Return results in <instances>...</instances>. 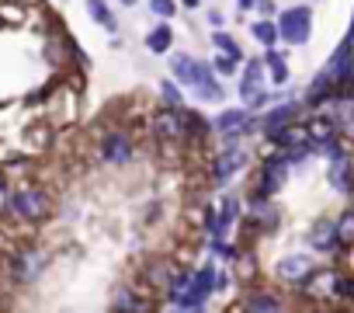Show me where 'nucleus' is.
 Instances as JSON below:
<instances>
[{"label": "nucleus", "mask_w": 354, "mask_h": 313, "mask_svg": "<svg viewBox=\"0 0 354 313\" xmlns=\"http://www.w3.org/2000/svg\"><path fill=\"white\" fill-rule=\"evenodd\" d=\"M306 136H309L313 146H319V143H326V139H333V136H340V132H337V122H333L330 115H316V118L306 122Z\"/></svg>", "instance_id": "obj_16"}, {"label": "nucleus", "mask_w": 354, "mask_h": 313, "mask_svg": "<svg viewBox=\"0 0 354 313\" xmlns=\"http://www.w3.org/2000/svg\"><path fill=\"white\" fill-rule=\"evenodd\" d=\"M236 63H240V60H233V56H226V53H219V60H216L212 66H216V73H219V77L226 80V77H233V70H236Z\"/></svg>", "instance_id": "obj_31"}, {"label": "nucleus", "mask_w": 354, "mask_h": 313, "mask_svg": "<svg viewBox=\"0 0 354 313\" xmlns=\"http://www.w3.org/2000/svg\"><path fill=\"white\" fill-rule=\"evenodd\" d=\"M337 296L354 303V278H340V275H337Z\"/></svg>", "instance_id": "obj_32"}, {"label": "nucleus", "mask_w": 354, "mask_h": 313, "mask_svg": "<svg viewBox=\"0 0 354 313\" xmlns=\"http://www.w3.org/2000/svg\"><path fill=\"white\" fill-rule=\"evenodd\" d=\"M149 11L156 18H174L177 15V4H174V0H149Z\"/></svg>", "instance_id": "obj_30"}, {"label": "nucleus", "mask_w": 354, "mask_h": 313, "mask_svg": "<svg viewBox=\"0 0 354 313\" xmlns=\"http://www.w3.org/2000/svg\"><path fill=\"white\" fill-rule=\"evenodd\" d=\"M264 77H268L264 73V60H250L243 77H240V98L247 101V111H261L271 101V94L264 87Z\"/></svg>", "instance_id": "obj_3"}, {"label": "nucleus", "mask_w": 354, "mask_h": 313, "mask_svg": "<svg viewBox=\"0 0 354 313\" xmlns=\"http://www.w3.org/2000/svg\"><path fill=\"white\" fill-rule=\"evenodd\" d=\"M243 306L247 310H261V313H274V310H281V299L271 296V292H250L243 299Z\"/></svg>", "instance_id": "obj_23"}, {"label": "nucleus", "mask_w": 354, "mask_h": 313, "mask_svg": "<svg viewBox=\"0 0 354 313\" xmlns=\"http://www.w3.org/2000/svg\"><path fill=\"white\" fill-rule=\"evenodd\" d=\"M333 226H337L340 247H351V244H354V209H344L340 220H333Z\"/></svg>", "instance_id": "obj_25"}, {"label": "nucleus", "mask_w": 354, "mask_h": 313, "mask_svg": "<svg viewBox=\"0 0 354 313\" xmlns=\"http://www.w3.org/2000/svg\"><path fill=\"white\" fill-rule=\"evenodd\" d=\"M174 275H177V268H174L170 261H149V265L142 268V278H146L153 289H167V285L174 282Z\"/></svg>", "instance_id": "obj_17"}, {"label": "nucleus", "mask_w": 354, "mask_h": 313, "mask_svg": "<svg viewBox=\"0 0 354 313\" xmlns=\"http://www.w3.org/2000/svg\"><path fill=\"white\" fill-rule=\"evenodd\" d=\"M198 4H202V0H185V8H192V11H195Z\"/></svg>", "instance_id": "obj_38"}, {"label": "nucleus", "mask_w": 354, "mask_h": 313, "mask_svg": "<svg viewBox=\"0 0 354 313\" xmlns=\"http://www.w3.org/2000/svg\"><path fill=\"white\" fill-rule=\"evenodd\" d=\"M347 39H351V42H354V21H351V32H347Z\"/></svg>", "instance_id": "obj_40"}, {"label": "nucleus", "mask_w": 354, "mask_h": 313, "mask_svg": "<svg viewBox=\"0 0 354 313\" xmlns=\"http://www.w3.org/2000/svg\"><path fill=\"white\" fill-rule=\"evenodd\" d=\"M236 4H240V11H250V8L257 4V0H236Z\"/></svg>", "instance_id": "obj_36"}, {"label": "nucleus", "mask_w": 354, "mask_h": 313, "mask_svg": "<svg viewBox=\"0 0 354 313\" xmlns=\"http://www.w3.org/2000/svg\"><path fill=\"white\" fill-rule=\"evenodd\" d=\"M170 46H174V32H170V25H167V21H163V25H156V28L146 35V49H149V53H156V56H163Z\"/></svg>", "instance_id": "obj_20"}, {"label": "nucleus", "mask_w": 354, "mask_h": 313, "mask_svg": "<svg viewBox=\"0 0 354 313\" xmlns=\"http://www.w3.org/2000/svg\"><path fill=\"white\" fill-rule=\"evenodd\" d=\"M313 271H316V265H313L306 254H285V258H278V265H274V275H278L281 282H288V285H302Z\"/></svg>", "instance_id": "obj_9"}, {"label": "nucleus", "mask_w": 354, "mask_h": 313, "mask_svg": "<svg viewBox=\"0 0 354 313\" xmlns=\"http://www.w3.org/2000/svg\"><path fill=\"white\" fill-rule=\"evenodd\" d=\"M274 146H281V150H288V146H299V143H309V136H306V125H299V122H288V125H278V129H271V132H264Z\"/></svg>", "instance_id": "obj_15"}, {"label": "nucleus", "mask_w": 354, "mask_h": 313, "mask_svg": "<svg viewBox=\"0 0 354 313\" xmlns=\"http://www.w3.org/2000/svg\"><path fill=\"white\" fill-rule=\"evenodd\" d=\"M226 285H230V275L226 271H216V292H223Z\"/></svg>", "instance_id": "obj_33"}, {"label": "nucleus", "mask_w": 354, "mask_h": 313, "mask_svg": "<svg viewBox=\"0 0 354 313\" xmlns=\"http://www.w3.org/2000/svg\"><path fill=\"white\" fill-rule=\"evenodd\" d=\"M195 56H188V53H177L174 60H170V73H174V80L181 84V87H192V77H195Z\"/></svg>", "instance_id": "obj_19"}, {"label": "nucleus", "mask_w": 354, "mask_h": 313, "mask_svg": "<svg viewBox=\"0 0 354 313\" xmlns=\"http://www.w3.org/2000/svg\"><path fill=\"white\" fill-rule=\"evenodd\" d=\"M160 94H163V105L167 108H181V84H177V80H163L160 84Z\"/></svg>", "instance_id": "obj_29"}, {"label": "nucleus", "mask_w": 354, "mask_h": 313, "mask_svg": "<svg viewBox=\"0 0 354 313\" xmlns=\"http://www.w3.org/2000/svg\"><path fill=\"white\" fill-rule=\"evenodd\" d=\"M326 105H330V111H326V115L337 122V132H340V136H347V139H354V94L344 87V91H337Z\"/></svg>", "instance_id": "obj_7"}, {"label": "nucleus", "mask_w": 354, "mask_h": 313, "mask_svg": "<svg viewBox=\"0 0 354 313\" xmlns=\"http://www.w3.org/2000/svg\"><path fill=\"white\" fill-rule=\"evenodd\" d=\"M313 35V11L309 8H288L278 15V39L288 46H306Z\"/></svg>", "instance_id": "obj_2"}, {"label": "nucleus", "mask_w": 354, "mask_h": 313, "mask_svg": "<svg viewBox=\"0 0 354 313\" xmlns=\"http://www.w3.org/2000/svg\"><path fill=\"white\" fill-rule=\"evenodd\" d=\"M118 4H125V8H132V4H139V0H118Z\"/></svg>", "instance_id": "obj_39"}, {"label": "nucleus", "mask_w": 354, "mask_h": 313, "mask_svg": "<svg viewBox=\"0 0 354 313\" xmlns=\"http://www.w3.org/2000/svg\"><path fill=\"white\" fill-rule=\"evenodd\" d=\"M264 66L271 70L268 77H271L274 84H288V63H285L274 49H268V53H264Z\"/></svg>", "instance_id": "obj_24"}, {"label": "nucleus", "mask_w": 354, "mask_h": 313, "mask_svg": "<svg viewBox=\"0 0 354 313\" xmlns=\"http://www.w3.org/2000/svg\"><path fill=\"white\" fill-rule=\"evenodd\" d=\"M278 223H281V209L264 195H250V202H247V233L250 230L254 233H271Z\"/></svg>", "instance_id": "obj_4"}, {"label": "nucleus", "mask_w": 354, "mask_h": 313, "mask_svg": "<svg viewBox=\"0 0 354 313\" xmlns=\"http://www.w3.org/2000/svg\"><path fill=\"white\" fill-rule=\"evenodd\" d=\"M4 202H8V188H4V181H0V209H4Z\"/></svg>", "instance_id": "obj_37"}, {"label": "nucleus", "mask_w": 354, "mask_h": 313, "mask_svg": "<svg viewBox=\"0 0 354 313\" xmlns=\"http://www.w3.org/2000/svg\"><path fill=\"white\" fill-rule=\"evenodd\" d=\"M247 156H250V153H247L240 143H236V146H226L216 161H212V181H216V185H226V181L247 164Z\"/></svg>", "instance_id": "obj_8"}, {"label": "nucleus", "mask_w": 354, "mask_h": 313, "mask_svg": "<svg viewBox=\"0 0 354 313\" xmlns=\"http://www.w3.org/2000/svg\"><path fill=\"white\" fill-rule=\"evenodd\" d=\"M101 156H104L108 164H115V168H125L132 156H136V146H132V139L125 132H108L101 139Z\"/></svg>", "instance_id": "obj_10"}, {"label": "nucleus", "mask_w": 354, "mask_h": 313, "mask_svg": "<svg viewBox=\"0 0 354 313\" xmlns=\"http://www.w3.org/2000/svg\"><path fill=\"white\" fill-rule=\"evenodd\" d=\"M153 132H156L160 139H181V136H185V111H181V108H167L163 115H156Z\"/></svg>", "instance_id": "obj_13"}, {"label": "nucleus", "mask_w": 354, "mask_h": 313, "mask_svg": "<svg viewBox=\"0 0 354 313\" xmlns=\"http://www.w3.org/2000/svg\"><path fill=\"white\" fill-rule=\"evenodd\" d=\"M216 129H219L223 136H243V132H254V129H257V122L250 118V111H247V108H226V111H219Z\"/></svg>", "instance_id": "obj_11"}, {"label": "nucleus", "mask_w": 354, "mask_h": 313, "mask_svg": "<svg viewBox=\"0 0 354 313\" xmlns=\"http://www.w3.org/2000/svg\"><path fill=\"white\" fill-rule=\"evenodd\" d=\"M209 21H212V28H219V25L226 21V15H223V11H212V15H209Z\"/></svg>", "instance_id": "obj_34"}, {"label": "nucleus", "mask_w": 354, "mask_h": 313, "mask_svg": "<svg viewBox=\"0 0 354 313\" xmlns=\"http://www.w3.org/2000/svg\"><path fill=\"white\" fill-rule=\"evenodd\" d=\"M288 168H292V164H288L285 150H278V153L264 156L261 175H257V188H254V195H264V199L278 195V192H281V185L288 181Z\"/></svg>", "instance_id": "obj_1"}, {"label": "nucleus", "mask_w": 354, "mask_h": 313, "mask_svg": "<svg viewBox=\"0 0 354 313\" xmlns=\"http://www.w3.org/2000/svg\"><path fill=\"white\" fill-rule=\"evenodd\" d=\"M212 129H209V118L205 115H198V111H188L185 115V136H192V139H205Z\"/></svg>", "instance_id": "obj_27"}, {"label": "nucleus", "mask_w": 354, "mask_h": 313, "mask_svg": "<svg viewBox=\"0 0 354 313\" xmlns=\"http://www.w3.org/2000/svg\"><path fill=\"white\" fill-rule=\"evenodd\" d=\"M87 11H91V18H94L101 28H108L111 35L118 32V18L108 11V4H104V0H87Z\"/></svg>", "instance_id": "obj_22"}, {"label": "nucleus", "mask_w": 354, "mask_h": 313, "mask_svg": "<svg viewBox=\"0 0 354 313\" xmlns=\"http://www.w3.org/2000/svg\"><path fill=\"white\" fill-rule=\"evenodd\" d=\"M42 271H46V254L35 251V247H25V251H18V254L11 258V278H15L18 285L39 282Z\"/></svg>", "instance_id": "obj_6"}, {"label": "nucleus", "mask_w": 354, "mask_h": 313, "mask_svg": "<svg viewBox=\"0 0 354 313\" xmlns=\"http://www.w3.org/2000/svg\"><path fill=\"white\" fill-rule=\"evenodd\" d=\"M212 46H216L219 53L233 56V60H243V53H240V42H236L230 32H223V28H216V32H212Z\"/></svg>", "instance_id": "obj_26"}, {"label": "nucleus", "mask_w": 354, "mask_h": 313, "mask_svg": "<svg viewBox=\"0 0 354 313\" xmlns=\"http://www.w3.org/2000/svg\"><path fill=\"white\" fill-rule=\"evenodd\" d=\"M250 35H254L257 42H264V46H274V42H278V25H274V21H257V25L250 28Z\"/></svg>", "instance_id": "obj_28"}, {"label": "nucleus", "mask_w": 354, "mask_h": 313, "mask_svg": "<svg viewBox=\"0 0 354 313\" xmlns=\"http://www.w3.org/2000/svg\"><path fill=\"white\" fill-rule=\"evenodd\" d=\"M330 185L333 192L340 195H354V168L347 156H340V161H330Z\"/></svg>", "instance_id": "obj_14"}, {"label": "nucleus", "mask_w": 354, "mask_h": 313, "mask_svg": "<svg viewBox=\"0 0 354 313\" xmlns=\"http://www.w3.org/2000/svg\"><path fill=\"white\" fill-rule=\"evenodd\" d=\"M295 118H299V101H292V98H288L285 105H278L274 111H268L261 125H264V132H271V129H278V125H288V122H295Z\"/></svg>", "instance_id": "obj_18"}, {"label": "nucleus", "mask_w": 354, "mask_h": 313, "mask_svg": "<svg viewBox=\"0 0 354 313\" xmlns=\"http://www.w3.org/2000/svg\"><path fill=\"white\" fill-rule=\"evenodd\" d=\"M254 8H257V11H264V15H271V11H274V4H271V0H257Z\"/></svg>", "instance_id": "obj_35"}, {"label": "nucleus", "mask_w": 354, "mask_h": 313, "mask_svg": "<svg viewBox=\"0 0 354 313\" xmlns=\"http://www.w3.org/2000/svg\"><path fill=\"white\" fill-rule=\"evenodd\" d=\"M11 209H15L21 220L39 223V220H46V216L53 213V202H49V195L39 192V188H21V192L11 195Z\"/></svg>", "instance_id": "obj_5"}, {"label": "nucleus", "mask_w": 354, "mask_h": 313, "mask_svg": "<svg viewBox=\"0 0 354 313\" xmlns=\"http://www.w3.org/2000/svg\"><path fill=\"white\" fill-rule=\"evenodd\" d=\"M309 244H313V251H319V254H333L337 247H340V240H337V226H333V220H326V216H319L313 226H309Z\"/></svg>", "instance_id": "obj_12"}, {"label": "nucleus", "mask_w": 354, "mask_h": 313, "mask_svg": "<svg viewBox=\"0 0 354 313\" xmlns=\"http://www.w3.org/2000/svg\"><path fill=\"white\" fill-rule=\"evenodd\" d=\"M111 310H125V313H139V310H149V303L139 296V292H132V289H122L115 299H111Z\"/></svg>", "instance_id": "obj_21"}]
</instances>
